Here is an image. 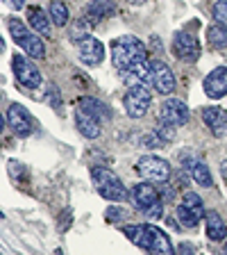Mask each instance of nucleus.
<instances>
[{
    "label": "nucleus",
    "instance_id": "1",
    "mask_svg": "<svg viewBox=\"0 0 227 255\" xmlns=\"http://www.w3.org/2000/svg\"><path fill=\"white\" fill-rule=\"evenodd\" d=\"M146 46L137 37H121L111 41V62L118 71H130L146 64Z\"/></svg>",
    "mask_w": 227,
    "mask_h": 255
},
{
    "label": "nucleus",
    "instance_id": "2",
    "mask_svg": "<svg viewBox=\"0 0 227 255\" xmlns=\"http://www.w3.org/2000/svg\"><path fill=\"white\" fill-rule=\"evenodd\" d=\"M91 178H93V187L95 191L100 194L105 201H114V203H121L127 198V189L125 185L121 182V178H118L114 171L105 169V166H95V169H91Z\"/></svg>",
    "mask_w": 227,
    "mask_h": 255
},
{
    "label": "nucleus",
    "instance_id": "3",
    "mask_svg": "<svg viewBox=\"0 0 227 255\" xmlns=\"http://www.w3.org/2000/svg\"><path fill=\"white\" fill-rule=\"evenodd\" d=\"M7 27H9V37L21 46V50L27 55V57H34V59L46 57V46H43V41L34 34V32L27 30L18 18H9V21H7Z\"/></svg>",
    "mask_w": 227,
    "mask_h": 255
},
{
    "label": "nucleus",
    "instance_id": "4",
    "mask_svg": "<svg viewBox=\"0 0 227 255\" xmlns=\"http://www.w3.org/2000/svg\"><path fill=\"white\" fill-rule=\"evenodd\" d=\"M205 210H202V198L198 196V194H191V191H186L184 198H182V203L177 205V221H180V226H184V228H196L198 223H200V219H205Z\"/></svg>",
    "mask_w": 227,
    "mask_h": 255
},
{
    "label": "nucleus",
    "instance_id": "5",
    "mask_svg": "<svg viewBox=\"0 0 227 255\" xmlns=\"http://www.w3.org/2000/svg\"><path fill=\"white\" fill-rule=\"evenodd\" d=\"M150 103H152L150 87H130V91L123 98V105L130 119H141L150 110Z\"/></svg>",
    "mask_w": 227,
    "mask_h": 255
},
{
    "label": "nucleus",
    "instance_id": "6",
    "mask_svg": "<svg viewBox=\"0 0 227 255\" xmlns=\"http://www.w3.org/2000/svg\"><path fill=\"white\" fill-rule=\"evenodd\" d=\"M137 171L141 178L150 182H166L170 178V166L166 159L154 157V155H143L137 162Z\"/></svg>",
    "mask_w": 227,
    "mask_h": 255
},
{
    "label": "nucleus",
    "instance_id": "7",
    "mask_svg": "<svg viewBox=\"0 0 227 255\" xmlns=\"http://www.w3.org/2000/svg\"><path fill=\"white\" fill-rule=\"evenodd\" d=\"M148 69H150V87L161 96L173 94L175 75L168 69V64H164L161 59H152V62H148Z\"/></svg>",
    "mask_w": 227,
    "mask_h": 255
},
{
    "label": "nucleus",
    "instance_id": "8",
    "mask_svg": "<svg viewBox=\"0 0 227 255\" xmlns=\"http://www.w3.org/2000/svg\"><path fill=\"white\" fill-rule=\"evenodd\" d=\"M11 71H14L16 80L27 89H37L41 85V73L25 55H14L11 57Z\"/></svg>",
    "mask_w": 227,
    "mask_h": 255
},
{
    "label": "nucleus",
    "instance_id": "9",
    "mask_svg": "<svg viewBox=\"0 0 227 255\" xmlns=\"http://www.w3.org/2000/svg\"><path fill=\"white\" fill-rule=\"evenodd\" d=\"M159 121L168 123V126H184L189 121V107L184 101H177V98H168L164 105L159 107Z\"/></svg>",
    "mask_w": 227,
    "mask_h": 255
},
{
    "label": "nucleus",
    "instance_id": "10",
    "mask_svg": "<svg viewBox=\"0 0 227 255\" xmlns=\"http://www.w3.org/2000/svg\"><path fill=\"white\" fill-rule=\"evenodd\" d=\"M7 126H9L11 132L18 134V137L32 134V119L25 107L18 105V103H11V105L7 107Z\"/></svg>",
    "mask_w": 227,
    "mask_h": 255
},
{
    "label": "nucleus",
    "instance_id": "11",
    "mask_svg": "<svg viewBox=\"0 0 227 255\" xmlns=\"http://www.w3.org/2000/svg\"><path fill=\"white\" fill-rule=\"evenodd\" d=\"M77 50H79V62L86 66H98L105 59V46L95 37H84L82 41H77Z\"/></svg>",
    "mask_w": 227,
    "mask_h": 255
},
{
    "label": "nucleus",
    "instance_id": "12",
    "mask_svg": "<svg viewBox=\"0 0 227 255\" xmlns=\"http://www.w3.org/2000/svg\"><path fill=\"white\" fill-rule=\"evenodd\" d=\"M173 48L177 57L184 59V62H196L198 55H200V46H198V39L189 32H177L175 34V41H173Z\"/></svg>",
    "mask_w": 227,
    "mask_h": 255
},
{
    "label": "nucleus",
    "instance_id": "13",
    "mask_svg": "<svg viewBox=\"0 0 227 255\" xmlns=\"http://www.w3.org/2000/svg\"><path fill=\"white\" fill-rule=\"evenodd\" d=\"M202 121L212 130L214 137H227V112L223 107H207V110H202Z\"/></svg>",
    "mask_w": 227,
    "mask_h": 255
},
{
    "label": "nucleus",
    "instance_id": "14",
    "mask_svg": "<svg viewBox=\"0 0 227 255\" xmlns=\"http://www.w3.org/2000/svg\"><path fill=\"white\" fill-rule=\"evenodd\" d=\"M205 94L209 98H223L227 96V69L225 66H218L212 73L205 78Z\"/></svg>",
    "mask_w": 227,
    "mask_h": 255
},
{
    "label": "nucleus",
    "instance_id": "15",
    "mask_svg": "<svg viewBox=\"0 0 227 255\" xmlns=\"http://www.w3.org/2000/svg\"><path fill=\"white\" fill-rule=\"evenodd\" d=\"M157 201H159L157 189H154L150 182H139V185H134V189H132V203L139 207V210L148 212V210Z\"/></svg>",
    "mask_w": 227,
    "mask_h": 255
},
{
    "label": "nucleus",
    "instance_id": "16",
    "mask_svg": "<svg viewBox=\"0 0 227 255\" xmlns=\"http://www.w3.org/2000/svg\"><path fill=\"white\" fill-rule=\"evenodd\" d=\"M116 11V5H114V0H91V5L86 7L84 11V23H89V25H95L98 21H102V18H107V16H111Z\"/></svg>",
    "mask_w": 227,
    "mask_h": 255
},
{
    "label": "nucleus",
    "instance_id": "17",
    "mask_svg": "<svg viewBox=\"0 0 227 255\" xmlns=\"http://www.w3.org/2000/svg\"><path fill=\"white\" fill-rule=\"evenodd\" d=\"M75 123H77V130L86 139H95L100 134V121L95 117H91L89 112H84L82 107H77V112H75Z\"/></svg>",
    "mask_w": 227,
    "mask_h": 255
},
{
    "label": "nucleus",
    "instance_id": "18",
    "mask_svg": "<svg viewBox=\"0 0 227 255\" xmlns=\"http://www.w3.org/2000/svg\"><path fill=\"white\" fill-rule=\"evenodd\" d=\"M123 233L130 237L132 244H137L139 249L150 251V244H152V226H125Z\"/></svg>",
    "mask_w": 227,
    "mask_h": 255
},
{
    "label": "nucleus",
    "instance_id": "19",
    "mask_svg": "<svg viewBox=\"0 0 227 255\" xmlns=\"http://www.w3.org/2000/svg\"><path fill=\"white\" fill-rule=\"evenodd\" d=\"M77 107H82L84 112H89L91 117H95L98 121H107V119H111V110L109 105H105V103H100L98 98H91V96H84V98H79Z\"/></svg>",
    "mask_w": 227,
    "mask_h": 255
},
{
    "label": "nucleus",
    "instance_id": "20",
    "mask_svg": "<svg viewBox=\"0 0 227 255\" xmlns=\"http://www.w3.org/2000/svg\"><path fill=\"white\" fill-rule=\"evenodd\" d=\"M123 80L127 87H150V69L148 64H139L130 71H123Z\"/></svg>",
    "mask_w": 227,
    "mask_h": 255
},
{
    "label": "nucleus",
    "instance_id": "21",
    "mask_svg": "<svg viewBox=\"0 0 227 255\" xmlns=\"http://www.w3.org/2000/svg\"><path fill=\"white\" fill-rule=\"evenodd\" d=\"M205 221H207V237L212 242H223L227 237V223L223 221L218 212H209L205 217Z\"/></svg>",
    "mask_w": 227,
    "mask_h": 255
},
{
    "label": "nucleus",
    "instance_id": "22",
    "mask_svg": "<svg viewBox=\"0 0 227 255\" xmlns=\"http://www.w3.org/2000/svg\"><path fill=\"white\" fill-rule=\"evenodd\" d=\"M186 169H189L191 178L198 182V185L202 187H212V173H209V169H207L205 162H200V159H186Z\"/></svg>",
    "mask_w": 227,
    "mask_h": 255
},
{
    "label": "nucleus",
    "instance_id": "23",
    "mask_svg": "<svg viewBox=\"0 0 227 255\" xmlns=\"http://www.w3.org/2000/svg\"><path fill=\"white\" fill-rule=\"evenodd\" d=\"M150 255H175L170 239L166 237L164 230L152 226V244H150Z\"/></svg>",
    "mask_w": 227,
    "mask_h": 255
},
{
    "label": "nucleus",
    "instance_id": "24",
    "mask_svg": "<svg viewBox=\"0 0 227 255\" xmlns=\"http://www.w3.org/2000/svg\"><path fill=\"white\" fill-rule=\"evenodd\" d=\"M27 18H30V25L39 32V34H50V16L46 18V11L39 9V7H30L27 9Z\"/></svg>",
    "mask_w": 227,
    "mask_h": 255
},
{
    "label": "nucleus",
    "instance_id": "25",
    "mask_svg": "<svg viewBox=\"0 0 227 255\" xmlns=\"http://www.w3.org/2000/svg\"><path fill=\"white\" fill-rule=\"evenodd\" d=\"M50 21L55 23V25H59V27H64L66 23H69V7L64 5L62 0H53L50 2Z\"/></svg>",
    "mask_w": 227,
    "mask_h": 255
},
{
    "label": "nucleus",
    "instance_id": "26",
    "mask_svg": "<svg viewBox=\"0 0 227 255\" xmlns=\"http://www.w3.org/2000/svg\"><path fill=\"white\" fill-rule=\"evenodd\" d=\"M207 39L216 50H223L227 48V27L225 25H212L207 30Z\"/></svg>",
    "mask_w": 227,
    "mask_h": 255
},
{
    "label": "nucleus",
    "instance_id": "27",
    "mask_svg": "<svg viewBox=\"0 0 227 255\" xmlns=\"http://www.w3.org/2000/svg\"><path fill=\"white\" fill-rule=\"evenodd\" d=\"M154 132L161 137V141H173V139H175V126H168V123L159 121V126H157V130H154Z\"/></svg>",
    "mask_w": 227,
    "mask_h": 255
},
{
    "label": "nucleus",
    "instance_id": "28",
    "mask_svg": "<svg viewBox=\"0 0 227 255\" xmlns=\"http://www.w3.org/2000/svg\"><path fill=\"white\" fill-rule=\"evenodd\" d=\"M161 137H159L157 132H152V134H143L141 137V146L143 148H159V146H161Z\"/></svg>",
    "mask_w": 227,
    "mask_h": 255
},
{
    "label": "nucleus",
    "instance_id": "29",
    "mask_svg": "<svg viewBox=\"0 0 227 255\" xmlns=\"http://www.w3.org/2000/svg\"><path fill=\"white\" fill-rule=\"evenodd\" d=\"M214 18L221 23H227V0H218L214 5Z\"/></svg>",
    "mask_w": 227,
    "mask_h": 255
},
{
    "label": "nucleus",
    "instance_id": "30",
    "mask_svg": "<svg viewBox=\"0 0 227 255\" xmlns=\"http://www.w3.org/2000/svg\"><path fill=\"white\" fill-rule=\"evenodd\" d=\"M123 217H125V212H123L121 207H109V210H107V219H109V221H121Z\"/></svg>",
    "mask_w": 227,
    "mask_h": 255
},
{
    "label": "nucleus",
    "instance_id": "31",
    "mask_svg": "<svg viewBox=\"0 0 227 255\" xmlns=\"http://www.w3.org/2000/svg\"><path fill=\"white\" fill-rule=\"evenodd\" d=\"M146 214H148V217L150 219H159V217H161V203H154V205L152 207H150V210H148V212H146Z\"/></svg>",
    "mask_w": 227,
    "mask_h": 255
},
{
    "label": "nucleus",
    "instance_id": "32",
    "mask_svg": "<svg viewBox=\"0 0 227 255\" xmlns=\"http://www.w3.org/2000/svg\"><path fill=\"white\" fill-rule=\"evenodd\" d=\"M7 5H11L14 9H23V5H25V0H5Z\"/></svg>",
    "mask_w": 227,
    "mask_h": 255
},
{
    "label": "nucleus",
    "instance_id": "33",
    "mask_svg": "<svg viewBox=\"0 0 227 255\" xmlns=\"http://www.w3.org/2000/svg\"><path fill=\"white\" fill-rule=\"evenodd\" d=\"M180 255H193V246L182 244V246H180Z\"/></svg>",
    "mask_w": 227,
    "mask_h": 255
},
{
    "label": "nucleus",
    "instance_id": "34",
    "mask_svg": "<svg viewBox=\"0 0 227 255\" xmlns=\"http://www.w3.org/2000/svg\"><path fill=\"white\" fill-rule=\"evenodd\" d=\"M221 175H223V180L227 182V162H223V166H221Z\"/></svg>",
    "mask_w": 227,
    "mask_h": 255
},
{
    "label": "nucleus",
    "instance_id": "35",
    "mask_svg": "<svg viewBox=\"0 0 227 255\" xmlns=\"http://www.w3.org/2000/svg\"><path fill=\"white\" fill-rule=\"evenodd\" d=\"M130 5H141V2H146V0H127Z\"/></svg>",
    "mask_w": 227,
    "mask_h": 255
},
{
    "label": "nucleus",
    "instance_id": "36",
    "mask_svg": "<svg viewBox=\"0 0 227 255\" xmlns=\"http://www.w3.org/2000/svg\"><path fill=\"white\" fill-rule=\"evenodd\" d=\"M225 255H227V249H225Z\"/></svg>",
    "mask_w": 227,
    "mask_h": 255
}]
</instances>
